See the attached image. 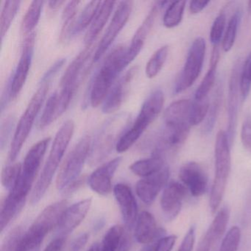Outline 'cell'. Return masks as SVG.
Returning a JSON list of instances; mask_svg holds the SVG:
<instances>
[{
	"mask_svg": "<svg viewBox=\"0 0 251 251\" xmlns=\"http://www.w3.org/2000/svg\"><path fill=\"white\" fill-rule=\"evenodd\" d=\"M74 130V122L69 120L62 125L57 132L48 161L32 192L30 202L33 205H36L43 198L50 186L52 178L73 138Z\"/></svg>",
	"mask_w": 251,
	"mask_h": 251,
	"instance_id": "obj_1",
	"label": "cell"
},
{
	"mask_svg": "<svg viewBox=\"0 0 251 251\" xmlns=\"http://www.w3.org/2000/svg\"><path fill=\"white\" fill-rule=\"evenodd\" d=\"M130 114L120 113L108 118L101 126L91 147L89 161L91 164L103 161L117 148L119 142L130 125Z\"/></svg>",
	"mask_w": 251,
	"mask_h": 251,
	"instance_id": "obj_2",
	"label": "cell"
},
{
	"mask_svg": "<svg viewBox=\"0 0 251 251\" xmlns=\"http://www.w3.org/2000/svg\"><path fill=\"white\" fill-rule=\"evenodd\" d=\"M126 51L127 48L124 45H119L104 60L91 89L90 102L93 108H97L103 103L119 75L126 68L124 58Z\"/></svg>",
	"mask_w": 251,
	"mask_h": 251,
	"instance_id": "obj_3",
	"label": "cell"
},
{
	"mask_svg": "<svg viewBox=\"0 0 251 251\" xmlns=\"http://www.w3.org/2000/svg\"><path fill=\"white\" fill-rule=\"evenodd\" d=\"M67 208V200H62L45 208L22 236L17 251H38L48 233L58 226Z\"/></svg>",
	"mask_w": 251,
	"mask_h": 251,
	"instance_id": "obj_4",
	"label": "cell"
},
{
	"mask_svg": "<svg viewBox=\"0 0 251 251\" xmlns=\"http://www.w3.org/2000/svg\"><path fill=\"white\" fill-rule=\"evenodd\" d=\"M164 103V95L162 91H154L145 101L139 111L136 121L127 129L119 142L116 150L117 152H126L128 151L141 137L150 125L157 118Z\"/></svg>",
	"mask_w": 251,
	"mask_h": 251,
	"instance_id": "obj_5",
	"label": "cell"
},
{
	"mask_svg": "<svg viewBox=\"0 0 251 251\" xmlns=\"http://www.w3.org/2000/svg\"><path fill=\"white\" fill-rule=\"evenodd\" d=\"M50 82V80L41 79L37 91L32 97L24 114H23L19 121L12 142H11L9 155H8V161L11 164L14 163L17 159L22 148H23V145L27 140V137L31 131L36 117L39 114V111L42 108L44 102L46 99Z\"/></svg>",
	"mask_w": 251,
	"mask_h": 251,
	"instance_id": "obj_6",
	"label": "cell"
},
{
	"mask_svg": "<svg viewBox=\"0 0 251 251\" xmlns=\"http://www.w3.org/2000/svg\"><path fill=\"white\" fill-rule=\"evenodd\" d=\"M231 167L230 142L227 133L220 130L216 138L215 177L210 195V208L213 214L217 211L223 201Z\"/></svg>",
	"mask_w": 251,
	"mask_h": 251,
	"instance_id": "obj_7",
	"label": "cell"
},
{
	"mask_svg": "<svg viewBox=\"0 0 251 251\" xmlns=\"http://www.w3.org/2000/svg\"><path fill=\"white\" fill-rule=\"evenodd\" d=\"M50 140V137L45 138L30 148L25 158L21 176L15 186L9 192L10 196L20 201H26Z\"/></svg>",
	"mask_w": 251,
	"mask_h": 251,
	"instance_id": "obj_8",
	"label": "cell"
},
{
	"mask_svg": "<svg viewBox=\"0 0 251 251\" xmlns=\"http://www.w3.org/2000/svg\"><path fill=\"white\" fill-rule=\"evenodd\" d=\"M93 51V46H86L73 60L63 75L60 82L61 90L58 94V110L62 115L70 105L84 75L86 61Z\"/></svg>",
	"mask_w": 251,
	"mask_h": 251,
	"instance_id": "obj_9",
	"label": "cell"
},
{
	"mask_svg": "<svg viewBox=\"0 0 251 251\" xmlns=\"http://www.w3.org/2000/svg\"><path fill=\"white\" fill-rule=\"evenodd\" d=\"M92 140L89 136L80 139L63 163L56 180L58 191H64L79 178L83 165L90 153Z\"/></svg>",
	"mask_w": 251,
	"mask_h": 251,
	"instance_id": "obj_10",
	"label": "cell"
},
{
	"mask_svg": "<svg viewBox=\"0 0 251 251\" xmlns=\"http://www.w3.org/2000/svg\"><path fill=\"white\" fill-rule=\"evenodd\" d=\"M206 44L202 37L194 41L188 52L184 67L174 88L175 94H179L192 86L199 77L205 58Z\"/></svg>",
	"mask_w": 251,
	"mask_h": 251,
	"instance_id": "obj_11",
	"label": "cell"
},
{
	"mask_svg": "<svg viewBox=\"0 0 251 251\" xmlns=\"http://www.w3.org/2000/svg\"><path fill=\"white\" fill-rule=\"evenodd\" d=\"M35 42H36V33L34 32L25 38L20 61L12 79L8 83L11 101L15 100L20 95L27 80L32 60H33Z\"/></svg>",
	"mask_w": 251,
	"mask_h": 251,
	"instance_id": "obj_12",
	"label": "cell"
},
{
	"mask_svg": "<svg viewBox=\"0 0 251 251\" xmlns=\"http://www.w3.org/2000/svg\"><path fill=\"white\" fill-rule=\"evenodd\" d=\"M133 8V2L131 1H123L120 2L114 17L108 25L106 33L100 42L99 45L94 55V62H97L105 55L111 44L115 40L126 23L128 21Z\"/></svg>",
	"mask_w": 251,
	"mask_h": 251,
	"instance_id": "obj_13",
	"label": "cell"
},
{
	"mask_svg": "<svg viewBox=\"0 0 251 251\" xmlns=\"http://www.w3.org/2000/svg\"><path fill=\"white\" fill-rule=\"evenodd\" d=\"M240 62L237 61L233 65L229 80L228 97H227V136L229 142H232L236 133L239 110V93L240 90Z\"/></svg>",
	"mask_w": 251,
	"mask_h": 251,
	"instance_id": "obj_14",
	"label": "cell"
},
{
	"mask_svg": "<svg viewBox=\"0 0 251 251\" xmlns=\"http://www.w3.org/2000/svg\"><path fill=\"white\" fill-rule=\"evenodd\" d=\"M170 169L166 166L164 169L146 177H142L136 183V192L137 196L145 204L152 203L161 189L168 184Z\"/></svg>",
	"mask_w": 251,
	"mask_h": 251,
	"instance_id": "obj_15",
	"label": "cell"
},
{
	"mask_svg": "<svg viewBox=\"0 0 251 251\" xmlns=\"http://www.w3.org/2000/svg\"><path fill=\"white\" fill-rule=\"evenodd\" d=\"M179 178L192 196L198 198L206 192L208 177L205 170L198 163L192 161L185 164L179 172Z\"/></svg>",
	"mask_w": 251,
	"mask_h": 251,
	"instance_id": "obj_16",
	"label": "cell"
},
{
	"mask_svg": "<svg viewBox=\"0 0 251 251\" xmlns=\"http://www.w3.org/2000/svg\"><path fill=\"white\" fill-rule=\"evenodd\" d=\"M121 161V157H117L95 170L88 178V183L91 189L102 196L111 194L112 178Z\"/></svg>",
	"mask_w": 251,
	"mask_h": 251,
	"instance_id": "obj_17",
	"label": "cell"
},
{
	"mask_svg": "<svg viewBox=\"0 0 251 251\" xmlns=\"http://www.w3.org/2000/svg\"><path fill=\"white\" fill-rule=\"evenodd\" d=\"M114 195L120 206L126 228L132 230L135 227L139 214L137 202L131 189L125 183H118L114 186Z\"/></svg>",
	"mask_w": 251,
	"mask_h": 251,
	"instance_id": "obj_18",
	"label": "cell"
},
{
	"mask_svg": "<svg viewBox=\"0 0 251 251\" xmlns=\"http://www.w3.org/2000/svg\"><path fill=\"white\" fill-rule=\"evenodd\" d=\"M186 194V187L178 182H170L164 188L161 198V208L167 220H174L178 215Z\"/></svg>",
	"mask_w": 251,
	"mask_h": 251,
	"instance_id": "obj_19",
	"label": "cell"
},
{
	"mask_svg": "<svg viewBox=\"0 0 251 251\" xmlns=\"http://www.w3.org/2000/svg\"><path fill=\"white\" fill-rule=\"evenodd\" d=\"M92 203V198H86L66 208L57 226L59 236H67L82 223Z\"/></svg>",
	"mask_w": 251,
	"mask_h": 251,
	"instance_id": "obj_20",
	"label": "cell"
},
{
	"mask_svg": "<svg viewBox=\"0 0 251 251\" xmlns=\"http://www.w3.org/2000/svg\"><path fill=\"white\" fill-rule=\"evenodd\" d=\"M137 72V67H133L120 77L111 88L102 104V111L104 114L116 112L123 105L125 98L130 89V85Z\"/></svg>",
	"mask_w": 251,
	"mask_h": 251,
	"instance_id": "obj_21",
	"label": "cell"
},
{
	"mask_svg": "<svg viewBox=\"0 0 251 251\" xmlns=\"http://www.w3.org/2000/svg\"><path fill=\"white\" fill-rule=\"evenodd\" d=\"M158 8L159 7H158V4H156L151 8L149 14H148L143 23L136 30V33L132 39L130 47L126 51V56L124 58L125 67L130 64L142 50V48L146 42L147 38H148V35L153 26L154 23H155V18L158 14Z\"/></svg>",
	"mask_w": 251,
	"mask_h": 251,
	"instance_id": "obj_22",
	"label": "cell"
},
{
	"mask_svg": "<svg viewBox=\"0 0 251 251\" xmlns=\"http://www.w3.org/2000/svg\"><path fill=\"white\" fill-rule=\"evenodd\" d=\"M164 233V230L158 227L152 214L145 211L139 214L135 224L134 232L135 238L139 243L151 245Z\"/></svg>",
	"mask_w": 251,
	"mask_h": 251,
	"instance_id": "obj_23",
	"label": "cell"
},
{
	"mask_svg": "<svg viewBox=\"0 0 251 251\" xmlns=\"http://www.w3.org/2000/svg\"><path fill=\"white\" fill-rule=\"evenodd\" d=\"M192 106V102L189 100H180L170 104L164 112V127L169 128L191 127Z\"/></svg>",
	"mask_w": 251,
	"mask_h": 251,
	"instance_id": "obj_24",
	"label": "cell"
},
{
	"mask_svg": "<svg viewBox=\"0 0 251 251\" xmlns=\"http://www.w3.org/2000/svg\"><path fill=\"white\" fill-rule=\"evenodd\" d=\"M116 2L114 1H104L91 24L90 27L88 30L85 36L84 43L86 46H92L100 33L102 31L108 22Z\"/></svg>",
	"mask_w": 251,
	"mask_h": 251,
	"instance_id": "obj_25",
	"label": "cell"
},
{
	"mask_svg": "<svg viewBox=\"0 0 251 251\" xmlns=\"http://www.w3.org/2000/svg\"><path fill=\"white\" fill-rule=\"evenodd\" d=\"M219 61H220V50H219L218 46H214L211 60H210L209 69L195 92V100H200L207 98L208 92L214 86Z\"/></svg>",
	"mask_w": 251,
	"mask_h": 251,
	"instance_id": "obj_26",
	"label": "cell"
},
{
	"mask_svg": "<svg viewBox=\"0 0 251 251\" xmlns=\"http://www.w3.org/2000/svg\"><path fill=\"white\" fill-rule=\"evenodd\" d=\"M165 167L164 157L152 155L151 158L133 163L130 166V170L136 176L146 177L158 173Z\"/></svg>",
	"mask_w": 251,
	"mask_h": 251,
	"instance_id": "obj_27",
	"label": "cell"
},
{
	"mask_svg": "<svg viewBox=\"0 0 251 251\" xmlns=\"http://www.w3.org/2000/svg\"><path fill=\"white\" fill-rule=\"evenodd\" d=\"M80 2V1H71L64 8L62 14V27L59 36V41L61 43L72 37V33L75 24V19Z\"/></svg>",
	"mask_w": 251,
	"mask_h": 251,
	"instance_id": "obj_28",
	"label": "cell"
},
{
	"mask_svg": "<svg viewBox=\"0 0 251 251\" xmlns=\"http://www.w3.org/2000/svg\"><path fill=\"white\" fill-rule=\"evenodd\" d=\"M44 4V1H33L30 4L22 22L21 32L24 36L33 33V30L40 20Z\"/></svg>",
	"mask_w": 251,
	"mask_h": 251,
	"instance_id": "obj_29",
	"label": "cell"
},
{
	"mask_svg": "<svg viewBox=\"0 0 251 251\" xmlns=\"http://www.w3.org/2000/svg\"><path fill=\"white\" fill-rule=\"evenodd\" d=\"M102 3L101 1H91L86 5L75 24L72 36H77L91 25Z\"/></svg>",
	"mask_w": 251,
	"mask_h": 251,
	"instance_id": "obj_30",
	"label": "cell"
},
{
	"mask_svg": "<svg viewBox=\"0 0 251 251\" xmlns=\"http://www.w3.org/2000/svg\"><path fill=\"white\" fill-rule=\"evenodd\" d=\"M222 99H223V87L219 85L213 95L212 102L210 105L205 125L202 127V131L203 134L208 135V133H211L214 129L216 122L218 118L219 114H220Z\"/></svg>",
	"mask_w": 251,
	"mask_h": 251,
	"instance_id": "obj_31",
	"label": "cell"
},
{
	"mask_svg": "<svg viewBox=\"0 0 251 251\" xmlns=\"http://www.w3.org/2000/svg\"><path fill=\"white\" fill-rule=\"evenodd\" d=\"M20 1H6L2 6L0 18V35L3 40L20 10Z\"/></svg>",
	"mask_w": 251,
	"mask_h": 251,
	"instance_id": "obj_32",
	"label": "cell"
},
{
	"mask_svg": "<svg viewBox=\"0 0 251 251\" xmlns=\"http://www.w3.org/2000/svg\"><path fill=\"white\" fill-rule=\"evenodd\" d=\"M186 4V1H176L169 5L163 18V24L167 28H173L180 25L183 20Z\"/></svg>",
	"mask_w": 251,
	"mask_h": 251,
	"instance_id": "obj_33",
	"label": "cell"
},
{
	"mask_svg": "<svg viewBox=\"0 0 251 251\" xmlns=\"http://www.w3.org/2000/svg\"><path fill=\"white\" fill-rule=\"evenodd\" d=\"M169 54V47L167 45L161 47L155 51L148 61L145 68L147 77L153 78L158 75L161 69L164 67Z\"/></svg>",
	"mask_w": 251,
	"mask_h": 251,
	"instance_id": "obj_34",
	"label": "cell"
},
{
	"mask_svg": "<svg viewBox=\"0 0 251 251\" xmlns=\"http://www.w3.org/2000/svg\"><path fill=\"white\" fill-rule=\"evenodd\" d=\"M124 231L125 227L120 225L110 227L102 239L100 251H117Z\"/></svg>",
	"mask_w": 251,
	"mask_h": 251,
	"instance_id": "obj_35",
	"label": "cell"
},
{
	"mask_svg": "<svg viewBox=\"0 0 251 251\" xmlns=\"http://www.w3.org/2000/svg\"><path fill=\"white\" fill-rule=\"evenodd\" d=\"M58 118V92H55L50 97L47 102L39 122V128H45Z\"/></svg>",
	"mask_w": 251,
	"mask_h": 251,
	"instance_id": "obj_36",
	"label": "cell"
},
{
	"mask_svg": "<svg viewBox=\"0 0 251 251\" xmlns=\"http://www.w3.org/2000/svg\"><path fill=\"white\" fill-rule=\"evenodd\" d=\"M240 20L241 11L238 10L229 20L226 33L223 37V49L226 52H229L234 45Z\"/></svg>",
	"mask_w": 251,
	"mask_h": 251,
	"instance_id": "obj_37",
	"label": "cell"
},
{
	"mask_svg": "<svg viewBox=\"0 0 251 251\" xmlns=\"http://www.w3.org/2000/svg\"><path fill=\"white\" fill-rule=\"evenodd\" d=\"M229 217H230V211L228 208L227 207L222 208L217 213L214 221L208 229L214 237L215 242H217L226 232Z\"/></svg>",
	"mask_w": 251,
	"mask_h": 251,
	"instance_id": "obj_38",
	"label": "cell"
},
{
	"mask_svg": "<svg viewBox=\"0 0 251 251\" xmlns=\"http://www.w3.org/2000/svg\"><path fill=\"white\" fill-rule=\"evenodd\" d=\"M23 166L20 163H12L6 166L2 171V184L7 190L11 192L15 186L21 176Z\"/></svg>",
	"mask_w": 251,
	"mask_h": 251,
	"instance_id": "obj_39",
	"label": "cell"
},
{
	"mask_svg": "<svg viewBox=\"0 0 251 251\" xmlns=\"http://www.w3.org/2000/svg\"><path fill=\"white\" fill-rule=\"evenodd\" d=\"M209 107L210 102L208 97L192 102L190 115L191 126H195L201 124L206 118Z\"/></svg>",
	"mask_w": 251,
	"mask_h": 251,
	"instance_id": "obj_40",
	"label": "cell"
},
{
	"mask_svg": "<svg viewBox=\"0 0 251 251\" xmlns=\"http://www.w3.org/2000/svg\"><path fill=\"white\" fill-rule=\"evenodd\" d=\"M240 240L241 229L238 226H233L223 239L220 251H237Z\"/></svg>",
	"mask_w": 251,
	"mask_h": 251,
	"instance_id": "obj_41",
	"label": "cell"
},
{
	"mask_svg": "<svg viewBox=\"0 0 251 251\" xmlns=\"http://www.w3.org/2000/svg\"><path fill=\"white\" fill-rule=\"evenodd\" d=\"M226 16L224 11H221L213 23L210 33V41L214 46H218L223 36L226 27Z\"/></svg>",
	"mask_w": 251,
	"mask_h": 251,
	"instance_id": "obj_42",
	"label": "cell"
},
{
	"mask_svg": "<svg viewBox=\"0 0 251 251\" xmlns=\"http://www.w3.org/2000/svg\"><path fill=\"white\" fill-rule=\"evenodd\" d=\"M23 234L24 233L21 227H16L11 230L4 240L1 251H17Z\"/></svg>",
	"mask_w": 251,
	"mask_h": 251,
	"instance_id": "obj_43",
	"label": "cell"
},
{
	"mask_svg": "<svg viewBox=\"0 0 251 251\" xmlns=\"http://www.w3.org/2000/svg\"><path fill=\"white\" fill-rule=\"evenodd\" d=\"M241 140L244 148L251 152V114L244 120L241 130Z\"/></svg>",
	"mask_w": 251,
	"mask_h": 251,
	"instance_id": "obj_44",
	"label": "cell"
},
{
	"mask_svg": "<svg viewBox=\"0 0 251 251\" xmlns=\"http://www.w3.org/2000/svg\"><path fill=\"white\" fill-rule=\"evenodd\" d=\"M14 126V118L12 117H8L2 123L1 126V148L2 150L5 148V145L8 142V139L11 137V133L12 132Z\"/></svg>",
	"mask_w": 251,
	"mask_h": 251,
	"instance_id": "obj_45",
	"label": "cell"
},
{
	"mask_svg": "<svg viewBox=\"0 0 251 251\" xmlns=\"http://www.w3.org/2000/svg\"><path fill=\"white\" fill-rule=\"evenodd\" d=\"M177 240L176 235L160 238L154 245V251H171Z\"/></svg>",
	"mask_w": 251,
	"mask_h": 251,
	"instance_id": "obj_46",
	"label": "cell"
},
{
	"mask_svg": "<svg viewBox=\"0 0 251 251\" xmlns=\"http://www.w3.org/2000/svg\"><path fill=\"white\" fill-rule=\"evenodd\" d=\"M195 241V227H191L186 233L177 251H192Z\"/></svg>",
	"mask_w": 251,
	"mask_h": 251,
	"instance_id": "obj_47",
	"label": "cell"
},
{
	"mask_svg": "<svg viewBox=\"0 0 251 251\" xmlns=\"http://www.w3.org/2000/svg\"><path fill=\"white\" fill-rule=\"evenodd\" d=\"M66 63V60L64 58H62V59L58 60L57 61L46 73H45L43 76H42V79L43 80H52L54 77H55V75L58 73V72L62 68L63 66Z\"/></svg>",
	"mask_w": 251,
	"mask_h": 251,
	"instance_id": "obj_48",
	"label": "cell"
},
{
	"mask_svg": "<svg viewBox=\"0 0 251 251\" xmlns=\"http://www.w3.org/2000/svg\"><path fill=\"white\" fill-rule=\"evenodd\" d=\"M131 230L125 228L124 233L120 241V246L117 251H130L132 245Z\"/></svg>",
	"mask_w": 251,
	"mask_h": 251,
	"instance_id": "obj_49",
	"label": "cell"
},
{
	"mask_svg": "<svg viewBox=\"0 0 251 251\" xmlns=\"http://www.w3.org/2000/svg\"><path fill=\"white\" fill-rule=\"evenodd\" d=\"M214 242H216L215 240H214L209 230H208L205 233V236L202 237V239L200 242L197 251H210Z\"/></svg>",
	"mask_w": 251,
	"mask_h": 251,
	"instance_id": "obj_50",
	"label": "cell"
},
{
	"mask_svg": "<svg viewBox=\"0 0 251 251\" xmlns=\"http://www.w3.org/2000/svg\"><path fill=\"white\" fill-rule=\"evenodd\" d=\"M89 235L88 233H82L81 235L76 238L72 244L71 251H80L89 240Z\"/></svg>",
	"mask_w": 251,
	"mask_h": 251,
	"instance_id": "obj_51",
	"label": "cell"
},
{
	"mask_svg": "<svg viewBox=\"0 0 251 251\" xmlns=\"http://www.w3.org/2000/svg\"><path fill=\"white\" fill-rule=\"evenodd\" d=\"M66 242L65 236H58L52 241L44 251H61Z\"/></svg>",
	"mask_w": 251,
	"mask_h": 251,
	"instance_id": "obj_52",
	"label": "cell"
},
{
	"mask_svg": "<svg viewBox=\"0 0 251 251\" xmlns=\"http://www.w3.org/2000/svg\"><path fill=\"white\" fill-rule=\"evenodd\" d=\"M210 3L209 1H192L189 3V11L191 14H197L201 12L207 5Z\"/></svg>",
	"mask_w": 251,
	"mask_h": 251,
	"instance_id": "obj_53",
	"label": "cell"
},
{
	"mask_svg": "<svg viewBox=\"0 0 251 251\" xmlns=\"http://www.w3.org/2000/svg\"><path fill=\"white\" fill-rule=\"evenodd\" d=\"M242 73L245 75L250 81H251V54L245 61L242 69Z\"/></svg>",
	"mask_w": 251,
	"mask_h": 251,
	"instance_id": "obj_54",
	"label": "cell"
},
{
	"mask_svg": "<svg viewBox=\"0 0 251 251\" xmlns=\"http://www.w3.org/2000/svg\"><path fill=\"white\" fill-rule=\"evenodd\" d=\"M65 3V1H50L48 2V5H49L50 9L52 11H57Z\"/></svg>",
	"mask_w": 251,
	"mask_h": 251,
	"instance_id": "obj_55",
	"label": "cell"
},
{
	"mask_svg": "<svg viewBox=\"0 0 251 251\" xmlns=\"http://www.w3.org/2000/svg\"><path fill=\"white\" fill-rule=\"evenodd\" d=\"M100 251V246L99 244L95 243L90 247L89 251Z\"/></svg>",
	"mask_w": 251,
	"mask_h": 251,
	"instance_id": "obj_56",
	"label": "cell"
},
{
	"mask_svg": "<svg viewBox=\"0 0 251 251\" xmlns=\"http://www.w3.org/2000/svg\"><path fill=\"white\" fill-rule=\"evenodd\" d=\"M141 251H154V245H148L144 247Z\"/></svg>",
	"mask_w": 251,
	"mask_h": 251,
	"instance_id": "obj_57",
	"label": "cell"
},
{
	"mask_svg": "<svg viewBox=\"0 0 251 251\" xmlns=\"http://www.w3.org/2000/svg\"><path fill=\"white\" fill-rule=\"evenodd\" d=\"M248 12L251 15V1H248Z\"/></svg>",
	"mask_w": 251,
	"mask_h": 251,
	"instance_id": "obj_58",
	"label": "cell"
}]
</instances>
